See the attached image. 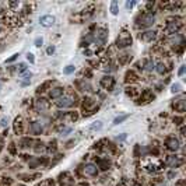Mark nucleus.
<instances>
[{"mask_svg":"<svg viewBox=\"0 0 186 186\" xmlns=\"http://www.w3.org/2000/svg\"><path fill=\"white\" fill-rule=\"evenodd\" d=\"M130 45H131L130 34L122 32L121 35H119V38H118V41H116V46H118V48H127V46H130Z\"/></svg>","mask_w":186,"mask_h":186,"instance_id":"1","label":"nucleus"},{"mask_svg":"<svg viewBox=\"0 0 186 186\" xmlns=\"http://www.w3.org/2000/svg\"><path fill=\"white\" fill-rule=\"evenodd\" d=\"M153 22H154L153 14H143L137 20V25L139 27H150V25H153Z\"/></svg>","mask_w":186,"mask_h":186,"instance_id":"2","label":"nucleus"},{"mask_svg":"<svg viewBox=\"0 0 186 186\" xmlns=\"http://www.w3.org/2000/svg\"><path fill=\"white\" fill-rule=\"evenodd\" d=\"M56 18L53 16H51V14H46V16H41L39 17V24L45 27V28H49V27H52L53 24H55Z\"/></svg>","mask_w":186,"mask_h":186,"instance_id":"3","label":"nucleus"},{"mask_svg":"<svg viewBox=\"0 0 186 186\" xmlns=\"http://www.w3.org/2000/svg\"><path fill=\"white\" fill-rule=\"evenodd\" d=\"M74 104V101L71 97H62V98H59V101L56 102V105L59 106V108H69V106H71Z\"/></svg>","mask_w":186,"mask_h":186,"instance_id":"4","label":"nucleus"},{"mask_svg":"<svg viewBox=\"0 0 186 186\" xmlns=\"http://www.w3.org/2000/svg\"><path fill=\"white\" fill-rule=\"evenodd\" d=\"M106 38H108V31L105 28H99L97 35H95V41L99 44H105L106 42Z\"/></svg>","mask_w":186,"mask_h":186,"instance_id":"5","label":"nucleus"},{"mask_svg":"<svg viewBox=\"0 0 186 186\" xmlns=\"http://www.w3.org/2000/svg\"><path fill=\"white\" fill-rule=\"evenodd\" d=\"M166 147H168L169 150H172V151H176V150L179 148V142H178V139H175V137H168V139H166Z\"/></svg>","mask_w":186,"mask_h":186,"instance_id":"6","label":"nucleus"},{"mask_svg":"<svg viewBox=\"0 0 186 186\" xmlns=\"http://www.w3.org/2000/svg\"><path fill=\"white\" fill-rule=\"evenodd\" d=\"M157 36V32L155 31H146V32H142L140 35H139V38L140 39H143V41H153L154 38Z\"/></svg>","mask_w":186,"mask_h":186,"instance_id":"7","label":"nucleus"},{"mask_svg":"<svg viewBox=\"0 0 186 186\" xmlns=\"http://www.w3.org/2000/svg\"><path fill=\"white\" fill-rule=\"evenodd\" d=\"M84 172H86L87 175H90V176H95L97 174H98L97 165H94V164H87L86 166H84Z\"/></svg>","mask_w":186,"mask_h":186,"instance_id":"8","label":"nucleus"},{"mask_svg":"<svg viewBox=\"0 0 186 186\" xmlns=\"http://www.w3.org/2000/svg\"><path fill=\"white\" fill-rule=\"evenodd\" d=\"M62 94H63V88H62V87H56V88H53V90H51L49 97H51V98H59Z\"/></svg>","mask_w":186,"mask_h":186,"instance_id":"9","label":"nucleus"},{"mask_svg":"<svg viewBox=\"0 0 186 186\" xmlns=\"http://www.w3.org/2000/svg\"><path fill=\"white\" fill-rule=\"evenodd\" d=\"M102 122L101 121H97V122H92L90 126H88V130H91V131H98V130H101L102 129Z\"/></svg>","mask_w":186,"mask_h":186,"instance_id":"10","label":"nucleus"},{"mask_svg":"<svg viewBox=\"0 0 186 186\" xmlns=\"http://www.w3.org/2000/svg\"><path fill=\"white\" fill-rule=\"evenodd\" d=\"M101 84L106 88H112L113 87V84H115V80H113L112 77H104V80L101 81Z\"/></svg>","mask_w":186,"mask_h":186,"instance_id":"11","label":"nucleus"},{"mask_svg":"<svg viewBox=\"0 0 186 186\" xmlns=\"http://www.w3.org/2000/svg\"><path fill=\"white\" fill-rule=\"evenodd\" d=\"M31 130H32L34 134H39L42 131V125L39 122H34L32 126H31Z\"/></svg>","mask_w":186,"mask_h":186,"instance_id":"12","label":"nucleus"},{"mask_svg":"<svg viewBox=\"0 0 186 186\" xmlns=\"http://www.w3.org/2000/svg\"><path fill=\"white\" fill-rule=\"evenodd\" d=\"M118 11H119V6H118V1H112L111 3V13H112V16H116L118 14Z\"/></svg>","mask_w":186,"mask_h":186,"instance_id":"13","label":"nucleus"},{"mask_svg":"<svg viewBox=\"0 0 186 186\" xmlns=\"http://www.w3.org/2000/svg\"><path fill=\"white\" fill-rule=\"evenodd\" d=\"M20 76H21L22 80H25V84H28V83H30V78L32 77V73H31L30 70H27V71H24V73H21Z\"/></svg>","mask_w":186,"mask_h":186,"instance_id":"14","label":"nucleus"},{"mask_svg":"<svg viewBox=\"0 0 186 186\" xmlns=\"http://www.w3.org/2000/svg\"><path fill=\"white\" fill-rule=\"evenodd\" d=\"M127 118H129V115H121V116H118V118L113 119V125H121L122 122H125Z\"/></svg>","mask_w":186,"mask_h":186,"instance_id":"15","label":"nucleus"},{"mask_svg":"<svg viewBox=\"0 0 186 186\" xmlns=\"http://www.w3.org/2000/svg\"><path fill=\"white\" fill-rule=\"evenodd\" d=\"M74 70H76V66L74 65H67L63 69V73L65 74H71V73H74Z\"/></svg>","mask_w":186,"mask_h":186,"instance_id":"16","label":"nucleus"},{"mask_svg":"<svg viewBox=\"0 0 186 186\" xmlns=\"http://www.w3.org/2000/svg\"><path fill=\"white\" fill-rule=\"evenodd\" d=\"M182 90V84L181 83H175V84H172V87H171V91L175 94V92H179Z\"/></svg>","mask_w":186,"mask_h":186,"instance_id":"17","label":"nucleus"},{"mask_svg":"<svg viewBox=\"0 0 186 186\" xmlns=\"http://www.w3.org/2000/svg\"><path fill=\"white\" fill-rule=\"evenodd\" d=\"M44 44V38L42 36H38V38H35V41H34V45L36 46V48H41Z\"/></svg>","mask_w":186,"mask_h":186,"instance_id":"18","label":"nucleus"},{"mask_svg":"<svg viewBox=\"0 0 186 186\" xmlns=\"http://www.w3.org/2000/svg\"><path fill=\"white\" fill-rule=\"evenodd\" d=\"M157 71H158L160 74H162V73H164V71H165V65H164V63H158V65H157Z\"/></svg>","mask_w":186,"mask_h":186,"instance_id":"19","label":"nucleus"},{"mask_svg":"<svg viewBox=\"0 0 186 186\" xmlns=\"http://www.w3.org/2000/svg\"><path fill=\"white\" fill-rule=\"evenodd\" d=\"M154 69V62L153 60H147L146 63V70H153Z\"/></svg>","mask_w":186,"mask_h":186,"instance_id":"20","label":"nucleus"},{"mask_svg":"<svg viewBox=\"0 0 186 186\" xmlns=\"http://www.w3.org/2000/svg\"><path fill=\"white\" fill-rule=\"evenodd\" d=\"M17 70H18V73L21 74V73H24V71H27L28 69H27V66H25V63H21V65L18 66V69H17Z\"/></svg>","mask_w":186,"mask_h":186,"instance_id":"21","label":"nucleus"},{"mask_svg":"<svg viewBox=\"0 0 186 186\" xmlns=\"http://www.w3.org/2000/svg\"><path fill=\"white\" fill-rule=\"evenodd\" d=\"M71 130H73L71 127H65V129H62V130H60V136H66L67 133H70Z\"/></svg>","mask_w":186,"mask_h":186,"instance_id":"22","label":"nucleus"},{"mask_svg":"<svg viewBox=\"0 0 186 186\" xmlns=\"http://www.w3.org/2000/svg\"><path fill=\"white\" fill-rule=\"evenodd\" d=\"M27 60H28L30 63H34V62H35V57H34L32 53H27Z\"/></svg>","mask_w":186,"mask_h":186,"instance_id":"23","label":"nucleus"},{"mask_svg":"<svg viewBox=\"0 0 186 186\" xmlns=\"http://www.w3.org/2000/svg\"><path fill=\"white\" fill-rule=\"evenodd\" d=\"M55 49L56 48L52 45V46H49V48L46 49V53H48V55H52V53H55Z\"/></svg>","mask_w":186,"mask_h":186,"instance_id":"24","label":"nucleus"},{"mask_svg":"<svg viewBox=\"0 0 186 186\" xmlns=\"http://www.w3.org/2000/svg\"><path fill=\"white\" fill-rule=\"evenodd\" d=\"M136 6V1L134 0H131V1H127L126 3V9H131V7H134Z\"/></svg>","mask_w":186,"mask_h":186,"instance_id":"25","label":"nucleus"},{"mask_svg":"<svg viewBox=\"0 0 186 186\" xmlns=\"http://www.w3.org/2000/svg\"><path fill=\"white\" fill-rule=\"evenodd\" d=\"M38 106H39V108H44V109H46V108H48V105H46V104L44 102V99H39V102H38Z\"/></svg>","mask_w":186,"mask_h":186,"instance_id":"26","label":"nucleus"},{"mask_svg":"<svg viewBox=\"0 0 186 186\" xmlns=\"http://www.w3.org/2000/svg\"><path fill=\"white\" fill-rule=\"evenodd\" d=\"M18 56H20V55H18V53H16V55H13V56H11V57H10V59H7V60H6V63H11V62H13V60H16V59H17Z\"/></svg>","mask_w":186,"mask_h":186,"instance_id":"27","label":"nucleus"},{"mask_svg":"<svg viewBox=\"0 0 186 186\" xmlns=\"http://www.w3.org/2000/svg\"><path fill=\"white\" fill-rule=\"evenodd\" d=\"M183 73H185V66H181V69H179V73H178V76H183Z\"/></svg>","mask_w":186,"mask_h":186,"instance_id":"28","label":"nucleus"},{"mask_svg":"<svg viewBox=\"0 0 186 186\" xmlns=\"http://www.w3.org/2000/svg\"><path fill=\"white\" fill-rule=\"evenodd\" d=\"M6 122H7V121H6V119H1V125H3V126H6V125H7Z\"/></svg>","mask_w":186,"mask_h":186,"instance_id":"29","label":"nucleus"},{"mask_svg":"<svg viewBox=\"0 0 186 186\" xmlns=\"http://www.w3.org/2000/svg\"><path fill=\"white\" fill-rule=\"evenodd\" d=\"M0 88H1V83H0Z\"/></svg>","mask_w":186,"mask_h":186,"instance_id":"30","label":"nucleus"}]
</instances>
